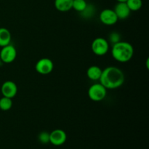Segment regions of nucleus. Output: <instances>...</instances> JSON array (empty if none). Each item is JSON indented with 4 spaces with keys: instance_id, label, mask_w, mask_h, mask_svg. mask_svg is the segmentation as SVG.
Returning a JSON list of instances; mask_svg holds the SVG:
<instances>
[{
    "instance_id": "9b49d317",
    "label": "nucleus",
    "mask_w": 149,
    "mask_h": 149,
    "mask_svg": "<svg viewBox=\"0 0 149 149\" xmlns=\"http://www.w3.org/2000/svg\"><path fill=\"white\" fill-rule=\"evenodd\" d=\"M74 0H55V7L57 10L62 13L68 12L72 9Z\"/></svg>"
},
{
    "instance_id": "aec40b11",
    "label": "nucleus",
    "mask_w": 149,
    "mask_h": 149,
    "mask_svg": "<svg viewBox=\"0 0 149 149\" xmlns=\"http://www.w3.org/2000/svg\"><path fill=\"white\" fill-rule=\"evenodd\" d=\"M118 2H126L127 0H116Z\"/></svg>"
},
{
    "instance_id": "20e7f679",
    "label": "nucleus",
    "mask_w": 149,
    "mask_h": 149,
    "mask_svg": "<svg viewBox=\"0 0 149 149\" xmlns=\"http://www.w3.org/2000/svg\"><path fill=\"white\" fill-rule=\"evenodd\" d=\"M109 45L107 39L103 37L95 38L91 45L92 51L97 56H103L106 55L109 49Z\"/></svg>"
},
{
    "instance_id": "dca6fc26",
    "label": "nucleus",
    "mask_w": 149,
    "mask_h": 149,
    "mask_svg": "<svg viewBox=\"0 0 149 149\" xmlns=\"http://www.w3.org/2000/svg\"><path fill=\"white\" fill-rule=\"evenodd\" d=\"M126 4L130 11H138L142 7L143 2L142 0H127Z\"/></svg>"
},
{
    "instance_id": "423d86ee",
    "label": "nucleus",
    "mask_w": 149,
    "mask_h": 149,
    "mask_svg": "<svg viewBox=\"0 0 149 149\" xmlns=\"http://www.w3.org/2000/svg\"><path fill=\"white\" fill-rule=\"evenodd\" d=\"M54 68V64L52 60L47 58H43L39 59L35 65V69L36 72L42 75H47L52 71Z\"/></svg>"
},
{
    "instance_id": "f3484780",
    "label": "nucleus",
    "mask_w": 149,
    "mask_h": 149,
    "mask_svg": "<svg viewBox=\"0 0 149 149\" xmlns=\"http://www.w3.org/2000/svg\"><path fill=\"white\" fill-rule=\"evenodd\" d=\"M87 3L85 0H74L73 1L72 8L77 12L81 13L87 7Z\"/></svg>"
},
{
    "instance_id": "9d476101",
    "label": "nucleus",
    "mask_w": 149,
    "mask_h": 149,
    "mask_svg": "<svg viewBox=\"0 0 149 149\" xmlns=\"http://www.w3.org/2000/svg\"><path fill=\"white\" fill-rule=\"evenodd\" d=\"M113 11L115 12L119 20H125L127 18L131 13L126 2H118L115 6Z\"/></svg>"
},
{
    "instance_id": "2eb2a0df",
    "label": "nucleus",
    "mask_w": 149,
    "mask_h": 149,
    "mask_svg": "<svg viewBox=\"0 0 149 149\" xmlns=\"http://www.w3.org/2000/svg\"><path fill=\"white\" fill-rule=\"evenodd\" d=\"M13 107V100L11 98L3 96L0 98V109L3 111H7Z\"/></svg>"
},
{
    "instance_id": "1a4fd4ad",
    "label": "nucleus",
    "mask_w": 149,
    "mask_h": 149,
    "mask_svg": "<svg viewBox=\"0 0 149 149\" xmlns=\"http://www.w3.org/2000/svg\"><path fill=\"white\" fill-rule=\"evenodd\" d=\"M1 93L4 97L13 99L17 93V84L10 80L4 81L1 87Z\"/></svg>"
},
{
    "instance_id": "4468645a",
    "label": "nucleus",
    "mask_w": 149,
    "mask_h": 149,
    "mask_svg": "<svg viewBox=\"0 0 149 149\" xmlns=\"http://www.w3.org/2000/svg\"><path fill=\"white\" fill-rule=\"evenodd\" d=\"M80 13H81V15L84 18H91V17H93L94 16L95 13V6L93 4H87L85 9Z\"/></svg>"
},
{
    "instance_id": "6ab92c4d",
    "label": "nucleus",
    "mask_w": 149,
    "mask_h": 149,
    "mask_svg": "<svg viewBox=\"0 0 149 149\" xmlns=\"http://www.w3.org/2000/svg\"><path fill=\"white\" fill-rule=\"evenodd\" d=\"M38 140L42 144H47L49 143V133L46 131L41 132L38 135Z\"/></svg>"
},
{
    "instance_id": "0eeeda50",
    "label": "nucleus",
    "mask_w": 149,
    "mask_h": 149,
    "mask_svg": "<svg viewBox=\"0 0 149 149\" xmlns=\"http://www.w3.org/2000/svg\"><path fill=\"white\" fill-rule=\"evenodd\" d=\"M99 19L103 24L106 26H113L118 21V17L116 13L111 9H105L102 10L99 15Z\"/></svg>"
},
{
    "instance_id": "f8f14e48",
    "label": "nucleus",
    "mask_w": 149,
    "mask_h": 149,
    "mask_svg": "<svg viewBox=\"0 0 149 149\" xmlns=\"http://www.w3.org/2000/svg\"><path fill=\"white\" fill-rule=\"evenodd\" d=\"M103 70L97 65H91L87 71V76L90 80L97 81L100 79Z\"/></svg>"
},
{
    "instance_id": "7ed1b4c3",
    "label": "nucleus",
    "mask_w": 149,
    "mask_h": 149,
    "mask_svg": "<svg viewBox=\"0 0 149 149\" xmlns=\"http://www.w3.org/2000/svg\"><path fill=\"white\" fill-rule=\"evenodd\" d=\"M87 94L89 98L91 100L94 102H100L104 100L106 97L107 95V89L100 83H96L90 86Z\"/></svg>"
},
{
    "instance_id": "a211bd4d",
    "label": "nucleus",
    "mask_w": 149,
    "mask_h": 149,
    "mask_svg": "<svg viewBox=\"0 0 149 149\" xmlns=\"http://www.w3.org/2000/svg\"><path fill=\"white\" fill-rule=\"evenodd\" d=\"M121 41V35L118 32L113 31L111 33L109 36V43L111 44V45L117 43Z\"/></svg>"
},
{
    "instance_id": "f257e3e1",
    "label": "nucleus",
    "mask_w": 149,
    "mask_h": 149,
    "mask_svg": "<svg viewBox=\"0 0 149 149\" xmlns=\"http://www.w3.org/2000/svg\"><path fill=\"white\" fill-rule=\"evenodd\" d=\"M125 79V74L120 68L116 66H109L102 71L99 81L107 90H114L122 87Z\"/></svg>"
},
{
    "instance_id": "6e6552de",
    "label": "nucleus",
    "mask_w": 149,
    "mask_h": 149,
    "mask_svg": "<svg viewBox=\"0 0 149 149\" xmlns=\"http://www.w3.org/2000/svg\"><path fill=\"white\" fill-rule=\"evenodd\" d=\"M67 140V135L63 130L56 129L49 133V143L53 146L63 145Z\"/></svg>"
},
{
    "instance_id": "f03ea898",
    "label": "nucleus",
    "mask_w": 149,
    "mask_h": 149,
    "mask_svg": "<svg viewBox=\"0 0 149 149\" xmlns=\"http://www.w3.org/2000/svg\"><path fill=\"white\" fill-rule=\"evenodd\" d=\"M134 55L133 46L127 42H120L112 45L111 55L115 61L127 63L130 61Z\"/></svg>"
},
{
    "instance_id": "ddd939ff",
    "label": "nucleus",
    "mask_w": 149,
    "mask_h": 149,
    "mask_svg": "<svg viewBox=\"0 0 149 149\" xmlns=\"http://www.w3.org/2000/svg\"><path fill=\"white\" fill-rule=\"evenodd\" d=\"M11 33L7 29L4 27L0 28V47L6 46L10 45L11 42Z\"/></svg>"
},
{
    "instance_id": "39448f33",
    "label": "nucleus",
    "mask_w": 149,
    "mask_h": 149,
    "mask_svg": "<svg viewBox=\"0 0 149 149\" xmlns=\"http://www.w3.org/2000/svg\"><path fill=\"white\" fill-rule=\"evenodd\" d=\"M17 57V50L13 45H8L1 47L0 51V59L4 63H11Z\"/></svg>"
},
{
    "instance_id": "412c9836",
    "label": "nucleus",
    "mask_w": 149,
    "mask_h": 149,
    "mask_svg": "<svg viewBox=\"0 0 149 149\" xmlns=\"http://www.w3.org/2000/svg\"><path fill=\"white\" fill-rule=\"evenodd\" d=\"M1 63H2V62H1V59H0V66H1Z\"/></svg>"
}]
</instances>
